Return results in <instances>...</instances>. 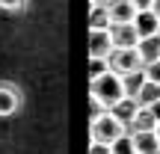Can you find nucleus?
<instances>
[{
	"instance_id": "f257e3e1",
	"label": "nucleus",
	"mask_w": 160,
	"mask_h": 154,
	"mask_svg": "<svg viewBox=\"0 0 160 154\" xmlns=\"http://www.w3.org/2000/svg\"><path fill=\"white\" fill-rule=\"evenodd\" d=\"M89 89H92V104H98L101 110H110L113 104H119L125 98V83H122V74H116V71L95 77Z\"/></svg>"
},
{
	"instance_id": "f03ea898",
	"label": "nucleus",
	"mask_w": 160,
	"mask_h": 154,
	"mask_svg": "<svg viewBox=\"0 0 160 154\" xmlns=\"http://www.w3.org/2000/svg\"><path fill=\"white\" fill-rule=\"evenodd\" d=\"M122 133H128V125L119 122L110 110H101V113L92 116V122H89V139L92 142H107L110 145V142H116Z\"/></svg>"
},
{
	"instance_id": "7ed1b4c3",
	"label": "nucleus",
	"mask_w": 160,
	"mask_h": 154,
	"mask_svg": "<svg viewBox=\"0 0 160 154\" xmlns=\"http://www.w3.org/2000/svg\"><path fill=\"white\" fill-rule=\"evenodd\" d=\"M107 59H110V71H116V74H131V71L145 68L137 47H113V53Z\"/></svg>"
},
{
	"instance_id": "20e7f679",
	"label": "nucleus",
	"mask_w": 160,
	"mask_h": 154,
	"mask_svg": "<svg viewBox=\"0 0 160 154\" xmlns=\"http://www.w3.org/2000/svg\"><path fill=\"white\" fill-rule=\"evenodd\" d=\"M21 110V89L12 83H0V119H9Z\"/></svg>"
},
{
	"instance_id": "39448f33",
	"label": "nucleus",
	"mask_w": 160,
	"mask_h": 154,
	"mask_svg": "<svg viewBox=\"0 0 160 154\" xmlns=\"http://www.w3.org/2000/svg\"><path fill=\"white\" fill-rule=\"evenodd\" d=\"M113 36L110 30H89V57H104L107 59L113 53Z\"/></svg>"
},
{
	"instance_id": "423d86ee",
	"label": "nucleus",
	"mask_w": 160,
	"mask_h": 154,
	"mask_svg": "<svg viewBox=\"0 0 160 154\" xmlns=\"http://www.w3.org/2000/svg\"><path fill=\"white\" fill-rule=\"evenodd\" d=\"M133 30H137V36L142 39V36H154L157 30H160V18H157V12L154 9H139L137 15H133Z\"/></svg>"
},
{
	"instance_id": "0eeeda50",
	"label": "nucleus",
	"mask_w": 160,
	"mask_h": 154,
	"mask_svg": "<svg viewBox=\"0 0 160 154\" xmlns=\"http://www.w3.org/2000/svg\"><path fill=\"white\" fill-rule=\"evenodd\" d=\"M107 9H110V21L113 24H131L133 15H137V9H133L131 0H110ZM113 24H110V27H113Z\"/></svg>"
},
{
	"instance_id": "6e6552de",
	"label": "nucleus",
	"mask_w": 160,
	"mask_h": 154,
	"mask_svg": "<svg viewBox=\"0 0 160 154\" xmlns=\"http://www.w3.org/2000/svg\"><path fill=\"white\" fill-rule=\"evenodd\" d=\"M137 53L139 59H142V65L154 62V59H160V33L154 36H142V39L137 42Z\"/></svg>"
},
{
	"instance_id": "1a4fd4ad",
	"label": "nucleus",
	"mask_w": 160,
	"mask_h": 154,
	"mask_svg": "<svg viewBox=\"0 0 160 154\" xmlns=\"http://www.w3.org/2000/svg\"><path fill=\"white\" fill-rule=\"evenodd\" d=\"M110 36H113L116 47H137V42H139L133 24H113V27H110Z\"/></svg>"
},
{
	"instance_id": "9d476101",
	"label": "nucleus",
	"mask_w": 160,
	"mask_h": 154,
	"mask_svg": "<svg viewBox=\"0 0 160 154\" xmlns=\"http://www.w3.org/2000/svg\"><path fill=\"white\" fill-rule=\"evenodd\" d=\"M137 110H139V104H137V98H131V95H125L119 104H113L110 107V113L116 116L119 122H125V125H131V119L137 116Z\"/></svg>"
},
{
	"instance_id": "9b49d317",
	"label": "nucleus",
	"mask_w": 160,
	"mask_h": 154,
	"mask_svg": "<svg viewBox=\"0 0 160 154\" xmlns=\"http://www.w3.org/2000/svg\"><path fill=\"white\" fill-rule=\"evenodd\" d=\"M131 137L137 151H160V139L154 131H131Z\"/></svg>"
},
{
	"instance_id": "f8f14e48",
	"label": "nucleus",
	"mask_w": 160,
	"mask_h": 154,
	"mask_svg": "<svg viewBox=\"0 0 160 154\" xmlns=\"http://www.w3.org/2000/svg\"><path fill=\"white\" fill-rule=\"evenodd\" d=\"M154 127H157V119L151 116V110L148 107H139L137 116L131 119V125H128V131H154Z\"/></svg>"
},
{
	"instance_id": "ddd939ff",
	"label": "nucleus",
	"mask_w": 160,
	"mask_h": 154,
	"mask_svg": "<svg viewBox=\"0 0 160 154\" xmlns=\"http://www.w3.org/2000/svg\"><path fill=\"white\" fill-rule=\"evenodd\" d=\"M133 98H137V104H139V107H151V104L160 98V83H151V80L145 77V83L139 86V92H137Z\"/></svg>"
},
{
	"instance_id": "4468645a",
	"label": "nucleus",
	"mask_w": 160,
	"mask_h": 154,
	"mask_svg": "<svg viewBox=\"0 0 160 154\" xmlns=\"http://www.w3.org/2000/svg\"><path fill=\"white\" fill-rule=\"evenodd\" d=\"M110 9H107V3H101V6H92V12H89V30H110Z\"/></svg>"
},
{
	"instance_id": "2eb2a0df",
	"label": "nucleus",
	"mask_w": 160,
	"mask_h": 154,
	"mask_svg": "<svg viewBox=\"0 0 160 154\" xmlns=\"http://www.w3.org/2000/svg\"><path fill=\"white\" fill-rule=\"evenodd\" d=\"M110 151L113 154H137V148H133V137H131V131L128 133H122L116 142H110Z\"/></svg>"
},
{
	"instance_id": "dca6fc26",
	"label": "nucleus",
	"mask_w": 160,
	"mask_h": 154,
	"mask_svg": "<svg viewBox=\"0 0 160 154\" xmlns=\"http://www.w3.org/2000/svg\"><path fill=\"white\" fill-rule=\"evenodd\" d=\"M107 71H110V59H104V57H89V80L107 74Z\"/></svg>"
},
{
	"instance_id": "f3484780",
	"label": "nucleus",
	"mask_w": 160,
	"mask_h": 154,
	"mask_svg": "<svg viewBox=\"0 0 160 154\" xmlns=\"http://www.w3.org/2000/svg\"><path fill=\"white\" fill-rule=\"evenodd\" d=\"M27 6H30V0H0L3 12H24Z\"/></svg>"
},
{
	"instance_id": "a211bd4d",
	"label": "nucleus",
	"mask_w": 160,
	"mask_h": 154,
	"mask_svg": "<svg viewBox=\"0 0 160 154\" xmlns=\"http://www.w3.org/2000/svg\"><path fill=\"white\" fill-rule=\"evenodd\" d=\"M145 77H148L151 80V83H160V59H154V62H148V65H145Z\"/></svg>"
},
{
	"instance_id": "6ab92c4d",
	"label": "nucleus",
	"mask_w": 160,
	"mask_h": 154,
	"mask_svg": "<svg viewBox=\"0 0 160 154\" xmlns=\"http://www.w3.org/2000/svg\"><path fill=\"white\" fill-rule=\"evenodd\" d=\"M89 154H113L107 142H89Z\"/></svg>"
},
{
	"instance_id": "aec40b11",
	"label": "nucleus",
	"mask_w": 160,
	"mask_h": 154,
	"mask_svg": "<svg viewBox=\"0 0 160 154\" xmlns=\"http://www.w3.org/2000/svg\"><path fill=\"white\" fill-rule=\"evenodd\" d=\"M131 3H133V9H151V6H154V0H131Z\"/></svg>"
},
{
	"instance_id": "412c9836",
	"label": "nucleus",
	"mask_w": 160,
	"mask_h": 154,
	"mask_svg": "<svg viewBox=\"0 0 160 154\" xmlns=\"http://www.w3.org/2000/svg\"><path fill=\"white\" fill-rule=\"evenodd\" d=\"M148 110H151V116H154V119L160 122V98H157V101H154V104H151V107H148Z\"/></svg>"
},
{
	"instance_id": "4be33fe9",
	"label": "nucleus",
	"mask_w": 160,
	"mask_h": 154,
	"mask_svg": "<svg viewBox=\"0 0 160 154\" xmlns=\"http://www.w3.org/2000/svg\"><path fill=\"white\" fill-rule=\"evenodd\" d=\"M92 6H101V3H110V0H89Z\"/></svg>"
},
{
	"instance_id": "5701e85b",
	"label": "nucleus",
	"mask_w": 160,
	"mask_h": 154,
	"mask_svg": "<svg viewBox=\"0 0 160 154\" xmlns=\"http://www.w3.org/2000/svg\"><path fill=\"white\" fill-rule=\"evenodd\" d=\"M154 133H157V139H160V122H157V127H154Z\"/></svg>"
},
{
	"instance_id": "b1692460",
	"label": "nucleus",
	"mask_w": 160,
	"mask_h": 154,
	"mask_svg": "<svg viewBox=\"0 0 160 154\" xmlns=\"http://www.w3.org/2000/svg\"><path fill=\"white\" fill-rule=\"evenodd\" d=\"M137 154H160V151H137Z\"/></svg>"
},
{
	"instance_id": "393cba45",
	"label": "nucleus",
	"mask_w": 160,
	"mask_h": 154,
	"mask_svg": "<svg viewBox=\"0 0 160 154\" xmlns=\"http://www.w3.org/2000/svg\"><path fill=\"white\" fill-rule=\"evenodd\" d=\"M157 33H160V30H157Z\"/></svg>"
}]
</instances>
